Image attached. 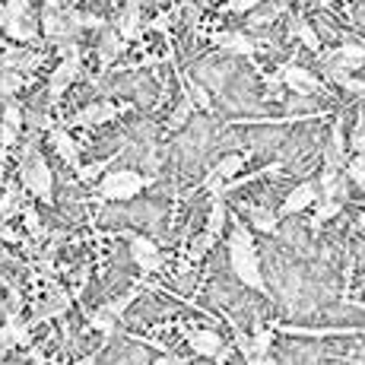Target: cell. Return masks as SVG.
Wrapping results in <instances>:
<instances>
[{
    "label": "cell",
    "instance_id": "cell-24",
    "mask_svg": "<svg viewBox=\"0 0 365 365\" xmlns=\"http://www.w3.org/2000/svg\"><path fill=\"white\" fill-rule=\"evenodd\" d=\"M273 327H257L255 331V336H251V353H255V359H257V365H261L267 356H270V346H273Z\"/></svg>",
    "mask_w": 365,
    "mask_h": 365
},
{
    "label": "cell",
    "instance_id": "cell-27",
    "mask_svg": "<svg viewBox=\"0 0 365 365\" xmlns=\"http://www.w3.org/2000/svg\"><path fill=\"white\" fill-rule=\"evenodd\" d=\"M140 296V289H130V292H124V296H118V299H111V302H105V305L99 308V312L102 314H108V318H121V314L124 312H128V308L133 305V299H137Z\"/></svg>",
    "mask_w": 365,
    "mask_h": 365
},
{
    "label": "cell",
    "instance_id": "cell-25",
    "mask_svg": "<svg viewBox=\"0 0 365 365\" xmlns=\"http://www.w3.org/2000/svg\"><path fill=\"white\" fill-rule=\"evenodd\" d=\"M6 331H10V336H13V343H16V346H29L32 343V327L26 324L23 318H19V314H6Z\"/></svg>",
    "mask_w": 365,
    "mask_h": 365
},
{
    "label": "cell",
    "instance_id": "cell-15",
    "mask_svg": "<svg viewBox=\"0 0 365 365\" xmlns=\"http://www.w3.org/2000/svg\"><path fill=\"white\" fill-rule=\"evenodd\" d=\"M19 130H23V111L16 102H6L4 108V128H0V153H6L10 146H16Z\"/></svg>",
    "mask_w": 365,
    "mask_h": 365
},
{
    "label": "cell",
    "instance_id": "cell-39",
    "mask_svg": "<svg viewBox=\"0 0 365 365\" xmlns=\"http://www.w3.org/2000/svg\"><path fill=\"white\" fill-rule=\"evenodd\" d=\"M359 229H365V213L359 216V220H356V232H359Z\"/></svg>",
    "mask_w": 365,
    "mask_h": 365
},
{
    "label": "cell",
    "instance_id": "cell-41",
    "mask_svg": "<svg viewBox=\"0 0 365 365\" xmlns=\"http://www.w3.org/2000/svg\"><path fill=\"white\" fill-rule=\"evenodd\" d=\"M305 4H321V6H324V4H327V0H305Z\"/></svg>",
    "mask_w": 365,
    "mask_h": 365
},
{
    "label": "cell",
    "instance_id": "cell-17",
    "mask_svg": "<svg viewBox=\"0 0 365 365\" xmlns=\"http://www.w3.org/2000/svg\"><path fill=\"white\" fill-rule=\"evenodd\" d=\"M242 213L248 216V222L257 229V232H267V235L279 232V216H277V210H270V207H257V203H245Z\"/></svg>",
    "mask_w": 365,
    "mask_h": 365
},
{
    "label": "cell",
    "instance_id": "cell-36",
    "mask_svg": "<svg viewBox=\"0 0 365 365\" xmlns=\"http://www.w3.org/2000/svg\"><path fill=\"white\" fill-rule=\"evenodd\" d=\"M26 229H29V235H32V238H41V235H45V229H41L38 213H35L32 207H26Z\"/></svg>",
    "mask_w": 365,
    "mask_h": 365
},
{
    "label": "cell",
    "instance_id": "cell-8",
    "mask_svg": "<svg viewBox=\"0 0 365 365\" xmlns=\"http://www.w3.org/2000/svg\"><path fill=\"white\" fill-rule=\"evenodd\" d=\"M128 108H130V105H118V102L102 99V102L86 105L83 111H76L73 121H70V124H76V128H89V124H105V121H115V118H118V115H124Z\"/></svg>",
    "mask_w": 365,
    "mask_h": 365
},
{
    "label": "cell",
    "instance_id": "cell-13",
    "mask_svg": "<svg viewBox=\"0 0 365 365\" xmlns=\"http://www.w3.org/2000/svg\"><path fill=\"white\" fill-rule=\"evenodd\" d=\"M314 200H318V181H302L299 187H292L289 197L283 200V207L277 210V216H279V220H286V216H296L305 207H312Z\"/></svg>",
    "mask_w": 365,
    "mask_h": 365
},
{
    "label": "cell",
    "instance_id": "cell-42",
    "mask_svg": "<svg viewBox=\"0 0 365 365\" xmlns=\"http://www.w3.org/2000/svg\"><path fill=\"white\" fill-rule=\"evenodd\" d=\"M51 365H70V362H51Z\"/></svg>",
    "mask_w": 365,
    "mask_h": 365
},
{
    "label": "cell",
    "instance_id": "cell-4",
    "mask_svg": "<svg viewBox=\"0 0 365 365\" xmlns=\"http://www.w3.org/2000/svg\"><path fill=\"white\" fill-rule=\"evenodd\" d=\"M346 118H336L334 128H331V140H327L324 146V156H321V181L318 185H327V181H334L336 175H346Z\"/></svg>",
    "mask_w": 365,
    "mask_h": 365
},
{
    "label": "cell",
    "instance_id": "cell-6",
    "mask_svg": "<svg viewBox=\"0 0 365 365\" xmlns=\"http://www.w3.org/2000/svg\"><path fill=\"white\" fill-rule=\"evenodd\" d=\"M248 156H251V153H226V156H222L220 163H216V165L207 172V178H203V187H207V191L216 197V194H220V187H222V181L238 178V172L245 168Z\"/></svg>",
    "mask_w": 365,
    "mask_h": 365
},
{
    "label": "cell",
    "instance_id": "cell-10",
    "mask_svg": "<svg viewBox=\"0 0 365 365\" xmlns=\"http://www.w3.org/2000/svg\"><path fill=\"white\" fill-rule=\"evenodd\" d=\"M318 58H321V64H336L349 73L356 64H365V45H359V41H343V45L331 48V51H321Z\"/></svg>",
    "mask_w": 365,
    "mask_h": 365
},
{
    "label": "cell",
    "instance_id": "cell-34",
    "mask_svg": "<svg viewBox=\"0 0 365 365\" xmlns=\"http://www.w3.org/2000/svg\"><path fill=\"white\" fill-rule=\"evenodd\" d=\"M257 4H264V0H226L222 10L226 13H255Z\"/></svg>",
    "mask_w": 365,
    "mask_h": 365
},
{
    "label": "cell",
    "instance_id": "cell-26",
    "mask_svg": "<svg viewBox=\"0 0 365 365\" xmlns=\"http://www.w3.org/2000/svg\"><path fill=\"white\" fill-rule=\"evenodd\" d=\"M19 207H23V187H19V185H6L4 200H0V220H10Z\"/></svg>",
    "mask_w": 365,
    "mask_h": 365
},
{
    "label": "cell",
    "instance_id": "cell-18",
    "mask_svg": "<svg viewBox=\"0 0 365 365\" xmlns=\"http://www.w3.org/2000/svg\"><path fill=\"white\" fill-rule=\"evenodd\" d=\"M270 327L289 336H356V334H362V327H296V324H270Z\"/></svg>",
    "mask_w": 365,
    "mask_h": 365
},
{
    "label": "cell",
    "instance_id": "cell-14",
    "mask_svg": "<svg viewBox=\"0 0 365 365\" xmlns=\"http://www.w3.org/2000/svg\"><path fill=\"white\" fill-rule=\"evenodd\" d=\"M80 76V58H64L58 64V70L51 73V83H48V96H51V102H58L61 96L67 93V86Z\"/></svg>",
    "mask_w": 365,
    "mask_h": 365
},
{
    "label": "cell",
    "instance_id": "cell-29",
    "mask_svg": "<svg viewBox=\"0 0 365 365\" xmlns=\"http://www.w3.org/2000/svg\"><path fill=\"white\" fill-rule=\"evenodd\" d=\"M286 13V4H273L270 10H255L248 13V29H261V26H270L277 16H283Z\"/></svg>",
    "mask_w": 365,
    "mask_h": 365
},
{
    "label": "cell",
    "instance_id": "cell-30",
    "mask_svg": "<svg viewBox=\"0 0 365 365\" xmlns=\"http://www.w3.org/2000/svg\"><path fill=\"white\" fill-rule=\"evenodd\" d=\"M346 178L365 191V153H359V156H353L346 163Z\"/></svg>",
    "mask_w": 365,
    "mask_h": 365
},
{
    "label": "cell",
    "instance_id": "cell-16",
    "mask_svg": "<svg viewBox=\"0 0 365 365\" xmlns=\"http://www.w3.org/2000/svg\"><path fill=\"white\" fill-rule=\"evenodd\" d=\"M140 29H143V23H140V0H128L124 4V10L118 13V35H121V41H133L140 38Z\"/></svg>",
    "mask_w": 365,
    "mask_h": 365
},
{
    "label": "cell",
    "instance_id": "cell-32",
    "mask_svg": "<svg viewBox=\"0 0 365 365\" xmlns=\"http://www.w3.org/2000/svg\"><path fill=\"white\" fill-rule=\"evenodd\" d=\"M232 331H235V349L245 356V365H257L255 353H251V336H245V331L238 324H232Z\"/></svg>",
    "mask_w": 365,
    "mask_h": 365
},
{
    "label": "cell",
    "instance_id": "cell-9",
    "mask_svg": "<svg viewBox=\"0 0 365 365\" xmlns=\"http://www.w3.org/2000/svg\"><path fill=\"white\" fill-rule=\"evenodd\" d=\"M67 308H70V292H67V289H61L58 283H51V286H48L45 302H41L38 312H35V314H32V321H26V324L35 327V324H41V321L61 318V314H67Z\"/></svg>",
    "mask_w": 365,
    "mask_h": 365
},
{
    "label": "cell",
    "instance_id": "cell-3",
    "mask_svg": "<svg viewBox=\"0 0 365 365\" xmlns=\"http://www.w3.org/2000/svg\"><path fill=\"white\" fill-rule=\"evenodd\" d=\"M156 178L150 175H140L137 168H115L99 181V197L102 200H130L137 197L143 187H150Z\"/></svg>",
    "mask_w": 365,
    "mask_h": 365
},
{
    "label": "cell",
    "instance_id": "cell-28",
    "mask_svg": "<svg viewBox=\"0 0 365 365\" xmlns=\"http://www.w3.org/2000/svg\"><path fill=\"white\" fill-rule=\"evenodd\" d=\"M340 210H343V203H336V200H321L318 210H314V216H312V229L318 232L324 222H331L334 216H340Z\"/></svg>",
    "mask_w": 365,
    "mask_h": 365
},
{
    "label": "cell",
    "instance_id": "cell-19",
    "mask_svg": "<svg viewBox=\"0 0 365 365\" xmlns=\"http://www.w3.org/2000/svg\"><path fill=\"white\" fill-rule=\"evenodd\" d=\"M124 48H128V41H121V35L111 29V26H105L102 38H99V48H96V51H99V64L102 67H111L118 58H121Z\"/></svg>",
    "mask_w": 365,
    "mask_h": 365
},
{
    "label": "cell",
    "instance_id": "cell-1",
    "mask_svg": "<svg viewBox=\"0 0 365 365\" xmlns=\"http://www.w3.org/2000/svg\"><path fill=\"white\" fill-rule=\"evenodd\" d=\"M229 267L238 279H242L248 289L255 292H267V283H264V273H261V257H257V245H255V235L245 222L235 220L232 226V235H229Z\"/></svg>",
    "mask_w": 365,
    "mask_h": 365
},
{
    "label": "cell",
    "instance_id": "cell-7",
    "mask_svg": "<svg viewBox=\"0 0 365 365\" xmlns=\"http://www.w3.org/2000/svg\"><path fill=\"white\" fill-rule=\"evenodd\" d=\"M128 242H130L133 264H137L143 273H159L165 267L163 251H159V245L153 242V238H146V235H128Z\"/></svg>",
    "mask_w": 365,
    "mask_h": 365
},
{
    "label": "cell",
    "instance_id": "cell-35",
    "mask_svg": "<svg viewBox=\"0 0 365 365\" xmlns=\"http://www.w3.org/2000/svg\"><path fill=\"white\" fill-rule=\"evenodd\" d=\"M213 245H216V238H213V235L200 232L197 238H194V248H191V257H194V261H200V257H203V255H207V251H210V248H213Z\"/></svg>",
    "mask_w": 365,
    "mask_h": 365
},
{
    "label": "cell",
    "instance_id": "cell-40",
    "mask_svg": "<svg viewBox=\"0 0 365 365\" xmlns=\"http://www.w3.org/2000/svg\"><path fill=\"white\" fill-rule=\"evenodd\" d=\"M210 4H216V0H197V6H210Z\"/></svg>",
    "mask_w": 365,
    "mask_h": 365
},
{
    "label": "cell",
    "instance_id": "cell-33",
    "mask_svg": "<svg viewBox=\"0 0 365 365\" xmlns=\"http://www.w3.org/2000/svg\"><path fill=\"white\" fill-rule=\"evenodd\" d=\"M346 150H353L356 156L359 153H365V115L359 118V124H356V130H353V137H349V146Z\"/></svg>",
    "mask_w": 365,
    "mask_h": 365
},
{
    "label": "cell",
    "instance_id": "cell-12",
    "mask_svg": "<svg viewBox=\"0 0 365 365\" xmlns=\"http://www.w3.org/2000/svg\"><path fill=\"white\" fill-rule=\"evenodd\" d=\"M185 340H187V346L194 349V356H210V359H216V356L222 353V336L216 334V331H210V327H185Z\"/></svg>",
    "mask_w": 365,
    "mask_h": 365
},
{
    "label": "cell",
    "instance_id": "cell-5",
    "mask_svg": "<svg viewBox=\"0 0 365 365\" xmlns=\"http://www.w3.org/2000/svg\"><path fill=\"white\" fill-rule=\"evenodd\" d=\"M279 83H286V86L296 89V93H321L324 96V83H321L308 67H299L296 61H286V64L279 67V73L270 76V86H279Z\"/></svg>",
    "mask_w": 365,
    "mask_h": 365
},
{
    "label": "cell",
    "instance_id": "cell-20",
    "mask_svg": "<svg viewBox=\"0 0 365 365\" xmlns=\"http://www.w3.org/2000/svg\"><path fill=\"white\" fill-rule=\"evenodd\" d=\"M51 146H54V153H58V156L64 159L70 168H76V172H80V150H76V143L67 137L64 128H54L51 130Z\"/></svg>",
    "mask_w": 365,
    "mask_h": 365
},
{
    "label": "cell",
    "instance_id": "cell-23",
    "mask_svg": "<svg viewBox=\"0 0 365 365\" xmlns=\"http://www.w3.org/2000/svg\"><path fill=\"white\" fill-rule=\"evenodd\" d=\"M194 111H197V105H194L187 96H181V102L172 108V115H168V121H165V130H181L187 121L194 118Z\"/></svg>",
    "mask_w": 365,
    "mask_h": 365
},
{
    "label": "cell",
    "instance_id": "cell-21",
    "mask_svg": "<svg viewBox=\"0 0 365 365\" xmlns=\"http://www.w3.org/2000/svg\"><path fill=\"white\" fill-rule=\"evenodd\" d=\"M289 35H292V38H299L302 45L308 48V51H314V54L324 51V48H321V35L314 32V26L308 23L305 16H296V19H292V23H289Z\"/></svg>",
    "mask_w": 365,
    "mask_h": 365
},
{
    "label": "cell",
    "instance_id": "cell-2",
    "mask_svg": "<svg viewBox=\"0 0 365 365\" xmlns=\"http://www.w3.org/2000/svg\"><path fill=\"white\" fill-rule=\"evenodd\" d=\"M38 133H29L26 137V146H23V159H19V175H23V185L29 187L38 200L51 203L54 200V175L51 168H48L45 156L38 153Z\"/></svg>",
    "mask_w": 365,
    "mask_h": 365
},
{
    "label": "cell",
    "instance_id": "cell-22",
    "mask_svg": "<svg viewBox=\"0 0 365 365\" xmlns=\"http://www.w3.org/2000/svg\"><path fill=\"white\" fill-rule=\"evenodd\" d=\"M226 220H229V210H226V197H213V207H210V220H207V229L203 232L213 235L220 242L222 229H226Z\"/></svg>",
    "mask_w": 365,
    "mask_h": 365
},
{
    "label": "cell",
    "instance_id": "cell-38",
    "mask_svg": "<svg viewBox=\"0 0 365 365\" xmlns=\"http://www.w3.org/2000/svg\"><path fill=\"white\" fill-rule=\"evenodd\" d=\"M70 365H96V353L93 356H83V359H76V362H70Z\"/></svg>",
    "mask_w": 365,
    "mask_h": 365
},
{
    "label": "cell",
    "instance_id": "cell-37",
    "mask_svg": "<svg viewBox=\"0 0 365 365\" xmlns=\"http://www.w3.org/2000/svg\"><path fill=\"white\" fill-rule=\"evenodd\" d=\"M13 346H16V343H13L10 331H6V327H0V356H6V353H10Z\"/></svg>",
    "mask_w": 365,
    "mask_h": 365
},
{
    "label": "cell",
    "instance_id": "cell-31",
    "mask_svg": "<svg viewBox=\"0 0 365 365\" xmlns=\"http://www.w3.org/2000/svg\"><path fill=\"white\" fill-rule=\"evenodd\" d=\"M89 327H93V331H99V334H105V336L118 334V321L108 318V314H102V312H93V314H89Z\"/></svg>",
    "mask_w": 365,
    "mask_h": 365
},
{
    "label": "cell",
    "instance_id": "cell-11",
    "mask_svg": "<svg viewBox=\"0 0 365 365\" xmlns=\"http://www.w3.org/2000/svg\"><path fill=\"white\" fill-rule=\"evenodd\" d=\"M213 45L220 48V51L238 54V58H255V54L261 51V41L251 38V35H245V32H216Z\"/></svg>",
    "mask_w": 365,
    "mask_h": 365
}]
</instances>
